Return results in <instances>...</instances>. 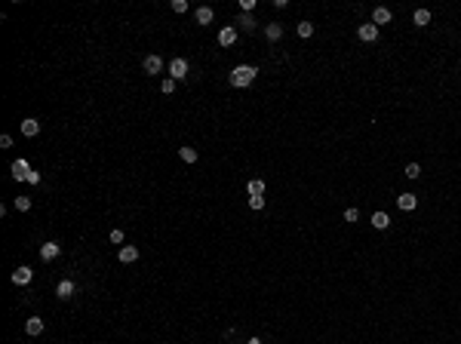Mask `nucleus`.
<instances>
[{"mask_svg": "<svg viewBox=\"0 0 461 344\" xmlns=\"http://www.w3.org/2000/svg\"><path fill=\"white\" fill-rule=\"evenodd\" d=\"M256 74H258V71H256L252 65H237L234 71H230V77H228V80H230V86L243 89V86H249L252 80H256Z\"/></svg>", "mask_w": 461, "mask_h": 344, "instance_id": "obj_1", "label": "nucleus"}, {"mask_svg": "<svg viewBox=\"0 0 461 344\" xmlns=\"http://www.w3.org/2000/svg\"><path fill=\"white\" fill-rule=\"evenodd\" d=\"M188 71H191V68H188V59H181V55H179V59H172V62H169V77H172V80H181V77H188Z\"/></svg>", "mask_w": 461, "mask_h": 344, "instance_id": "obj_2", "label": "nucleus"}, {"mask_svg": "<svg viewBox=\"0 0 461 344\" xmlns=\"http://www.w3.org/2000/svg\"><path fill=\"white\" fill-rule=\"evenodd\" d=\"M357 37H360L363 43H375L378 40V25H372V22H366V25L357 28Z\"/></svg>", "mask_w": 461, "mask_h": 344, "instance_id": "obj_3", "label": "nucleus"}, {"mask_svg": "<svg viewBox=\"0 0 461 344\" xmlns=\"http://www.w3.org/2000/svg\"><path fill=\"white\" fill-rule=\"evenodd\" d=\"M142 68H145V74H163V59L160 55H145Z\"/></svg>", "mask_w": 461, "mask_h": 344, "instance_id": "obj_4", "label": "nucleus"}, {"mask_svg": "<svg viewBox=\"0 0 461 344\" xmlns=\"http://www.w3.org/2000/svg\"><path fill=\"white\" fill-rule=\"evenodd\" d=\"M390 19H394V13H390L387 6H375V9H372V25H378V28H382V25H390Z\"/></svg>", "mask_w": 461, "mask_h": 344, "instance_id": "obj_5", "label": "nucleus"}, {"mask_svg": "<svg viewBox=\"0 0 461 344\" xmlns=\"http://www.w3.org/2000/svg\"><path fill=\"white\" fill-rule=\"evenodd\" d=\"M28 175H31L28 160H22V157H19L16 163H13V178H16V181H28Z\"/></svg>", "mask_w": 461, "mask_h": 344, "instance_id": "obj_6", "label": "nucleus"}, {"mask_svg": "<svg viewBox=\"0 0 461 344\" xmlns=\"http://www.w3.org/2000/svg\"><path fill=\"white\" fill-rule=\"evenodd\" d=\"M9 280H13L16 286H28V283L34 280V270H31V268H16V270H13V277H9Z\"/></svg>", "mask_w": 461, "mask_h": 344, "instance_id": "obj_7", "label": "nucleus"}, {"mask_svg": "<svg viewBox=\"0 0 461 344\" xmlns=\"http://www.w3.org/2000/svg\"><path fill=\"white\" fill-rule=\"evenodd\" d=\"M59 252H62V246L50 240V243H43V246H40V258H43V261H55V258H59Z\"/></svg>", "mask_w": 461, "mask_h": 344, "instance_id": "obj_8", "label": "nucleus"}, {"mask_svg": "<svg viewBox=\"0 0 461 344\" xmlns=\"http://www.w3.org/2000/svg\"><path fill=\"white\" fill-rule=\"evenodd\" d=\"M135 258H138V249H135V246H120V252H117V261H120V265H132Z\"/></svg>", "mask_w": 461, "mask_h": 344, "instance_id": "obj_9", "label": "nucleus"}, {"mask_svg": "<svg viewBox=\"0 0 461 344\" xmlns=\"http://www.w3.org/2000/svg\"><path fill=\"white\" fill-rule=\"evenodd\" d=\"M397 206H400L403 212H412L415 206H418V197H415V194H400V197H397Z\"/></svg>", "mask_w": 461, "mask_h": 344, "instance_id": "obj_10", "label": "nucleus"}, {"mask_svg": "<svg viewBox=\"0 0 461 344\" xmlns=\"http://www.w3.org/2000/svg\"><path fill=\"white\" fill-rule=\"evenodd\" d=\"M264 37H268L271 43H277V40L283 37V25H280V22H271V25H264Z\"/></svg>", "mask_w": 461, "mask_h": 344, "instance_id": "obj_11", "label": "nucleus"}, {"mask_svg": "<svg viewBox=\"0 0 461 344\" xmlns=\"http://www.w3.org/2000/svg\"><path fill=\"white\" fill-rule=\"evenodd\" d=\"M19 129H22V135H28V139H34V135L40 132V123L34 120V117H28V120H22V126H19Z\"/></svg>", "mask_w": 461, "mask_h": 344, "instance_id": "obj_12", "label": "nucleus"}, {"mask_svg": "<svg viewBox=\"0 0 461 344\" xmlns=\"http://www.w3.org/2000/svg\"><path fill=\"white\" fill-rule=\"evenodd\" d=\"M194 19H197V25H212L215 13H212V6H200L197 13H194Z\"/></svg>", "mask_w": 461, "mask_h": 344, "instance_id": "obj_13", "label": "nucleus"}, {"mask_svg": "<svg viewBox=\"0 0 461 344\" xmlns=\"http://www.w3.org/2000/svg\"><path fill=\"white\" fill-rule=\"evenodd\" d=\"M55 295H59L62 301H68V298L74 295V283H71V280H62L59 286H55Z\"/></svg>", "mask_w": 461, "mask_h": 344, "instance_id": "obj_14", "label": "nucleus"}, {"mask_svg": "<svg viewBox=\"0 0 461 344\" xmlns=\"http://www.w3.org/2000/svg\"><path fill=\"white\" fill-rule=\"evenodd\" d=\"M43 326L46 323H43L40 317H31L28 323H25V332H28V335H43Z\"/></svg>", "mask_w": 461, "mask_h": 344, "instance_id": "obj_15", "label": "nucleus"}, {"mask_svg": "<svg viewBox=\"0 0 461 344\" xmlns=\"http://www.w3.org/2000/svg\"><path fill=\"white\" fill-rule=\"evenodd\" d=\"M234 40H237V28H222L218 31V43H222V47H230Z\"/></svg>", "mask_w": 461, "mask_h": 344, "instance_id": "obj_16", "label": "nucleus"}, {"mask_svg": "<svg viewBox=\"0 0 461 344\" xmlns=\"http://www.w3.org/2000/svg\"><path fill=\"white\" fill-rule=\"evenodd\" d=\"M246 191H249V197H264V178H252Z\"/></svg>", "mask_w": 461, "mask_h": 344, "instance_id": "obj_17", "label": "nucleus"}, {"mask_svg": "<svg viewBox=\"0 0 461 344\" xmlns=\"http://www.w3.org/2000/svg\"><path fill=\"white\" fill-rule=\"evenodd\" d=\"M387 224H390V215L387 212H375L372 215V227H375V231H387Z\"/></svg>", "mask_w": 461, "mask_h": 344, "instance_id": "obj_18", "label": "nucleus"}, {"mask_svg": "<svg viewBox=\"0 0 461 344\" xmlns=\"http://www.w3.org/2000/svg\"><path fill=\"white\" fill-rule=\"evenodd\" d=\"M412 22H415V25H418V28H424V25H428V22H431V9H415Z\"/></svg>", "mask_w": 461, "mask_h": 344, "instance_id": "obj_19", "label": "nucleus"}, {"mask_svg": "<svg viewBox=\"0 0 461 344\" xmlns=\"http://www.w3.org/2000/svg\"><path fill=\"white\" fill-rule=\"evenodd\" d=\"M237 25H240V28H243V31H252V28H256V25H258V22H256V19H252V13H243V16H240V19H237Z\"/></svg>", "mask_w": 461, "mask_h": 344, "instance_id": "obj_20", "label": "nucleus"}, {"mask_svg": "<svg viewBox=\"0 0 461 344\" xmlns=\"http://www.w3.org/2000/svg\"><path fill=\"white\" fill-rule=\"evenodd\" d=\"M179 157L184 160V163H197V151H194V147H179Z\"/></svg>", "mask_w": 461, "mask_h": 344, "instance_id": "obj_21", "label": "nucleus"}, {"mask_svg": "<svg viewBox=\"0 0 461 344\" xmlns=\"http://www.w3.org/2000/svg\"><path fill=\"white\" fill-rule=\"evenodd\" d=\"M298 37H314V25H310V22H298Z\"/></svg>", "mask_w": 461, "mask_h": 344, "instance_id": "obj_22", "label": "nucleus"}, {"mask_svg": "<svg viewBox=\"0 0 461 344\" xmlns=\"http://www.w3.org/2000/svg\"><path fill=\"white\" fill-rule=\"evenodd\" d=\"M16 209L19 212H28L31 209V197H22V194H19V197H16Z\"/></svg>", "mask_w": 461, "mask_h": 344, "instance_id": "obj_23", "label": "nucleus"}, {"mask_svg": "<svg viewBox=\"0 0 461 344\" xmlns=\"http://www.w3.org/2000/svg\"><path fill=\"white\" fill-rule=\"evenodd\" d=\"M160 89H163V96H172V93H176V80H172V77H166L163 83H160Z\"/></svg>", "mask_w": 461, "mask_h": 344, "instance_id": "obj_24", "label": "nucleus"}, {"mask_svg": "<svg viewBox=\"0 0 461 344\" xmlns=\"http://www.w3.org/2000/svg\"><path fill=\"white\" fill-rule=\"evenodd\" d=\"M418 175H421V166H418V163H409V166H406V178H412V181H415Z\"/></svg>", "mask_w": 461, "mask_h": 344, "instance_id": "obj_25", "label": "nucleus"}, {"mask_svg": "<svg viewBox=\"0 0 461 344\" xmlns=\"http://www.w3.org/2000/svg\"><path fill=\"white\" fill-rule=\"evenodd\" d=\"M172 13H188V0H172Z\"/></svg>", "mask_w": 461, "mask_h": 344, "instance_id": "obj_26", "label": "nucleus"}, {"mask_svg": "<svg viewBox=\"0 0 461 344\" xmlns=\"http://www.w3.org/2000/svg\"><path fill=\"white\" fill-rule=\"evenodd\" d=\"M123 237H126V234L120 231V227H114V231H111V243H114V246H120V243H123Z\"/></svg>", "mask_w": 461, "mask_h": 344, "instance_id": "obj_27", "label": "nucleus"}, {"mask_svg": "<svg viewBox=\"0 0 461 344\" xmlns=\"http://www.w3.org/2000/svg\"><path fill=\"white\" fill-rule=\"evenodd\" d=\"M249 209H264V197H249Z\"/></svg>", "mask_w": 461, "mask_h": 344, "instance_id": "obj_28", "label": "nucleus"}, {"mask_svg": "<svg viewBox=\"0 0 461 344\" xmlns=\"http://www.w3.org/2000/svg\"><path fill=\"white\" fill-rule=\"evenodd\" d=\"M344 221H360V212L357 209H344Z\"/></svg>", "mask_w": 461, "mask_h": 344, "instance_id": "obj_29", "label": "nucleus"}, {"mask_svg": "<svg viewBox=\"0 0 461 344\" xmlns=\"http://www.w3.org/2000/svg\"><path fill=\"white\" fill-rule=\"evenodd\" d=\"M240 9H243V13H252V9H256V0H240Z\"/></svg>", "mask_w": 461, "mask_h": 344, "instance_id": "obj_30", "label": "nucleus"}, {"mask_svg": "<svg viewBox=\"0 0 461 344\" xmlns=\"http://www.w3.org/2000/svg\"><path fill=\"white\" fill-rule=\"evenodd\" d=\"M0 147H13V135H0Z\"/></svg>", "mask_w": 461, "mask_h": 344, "instance_id": "obj_31", "label": "nucleus"}, {"mask_svg": "<svg viewBox=\"0 0 461 344\" xmlns=\"http://www.w3.org/2000/svg\"><path fill=\"white\" fill-rule=\"evenodd\" d=\"M28 181H31V185H40V172H34V169H31V175H28Z\"/></svg>", "mask_w": 461, "mask_h": 344, "instance_id": "obj_32", "label": "nucleus"}, {"mask_svg": "<svg viewBox=\"0 0 461 344\" xmlns=\"http://www.w3.org/2000/svg\"><path fill=\"white\" fill-rule=\"evenodd\" d=\"M246 344H264V341H261V338H249Z\"/></svg>", "mask_w": 461, "mask_h": 344, "instance_id": "obj_33", "label": "nucleus"}]
</instances>
